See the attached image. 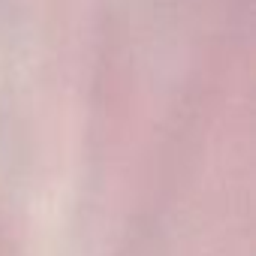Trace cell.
I'll list each match as a JSON object with an SVG mask.
<instances>
[]
</instances>
